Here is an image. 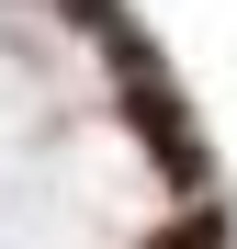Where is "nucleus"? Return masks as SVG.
Listing matches in <instances>:
<instances>
[{
  "mask_svg": "<svg viewBox=\"0 0 237 249\" xmlns=\"http://www.w3.org/2000/svg\"><path fill=\"white\" fill-rule=\"evenodd\" d=\"M125 113H136V136H147V159H158V170H170L181 193H204V124H192V102H181L147 57L125 68Z\"/></svg>",
  "mask_w": 237,
  "mask_h": 249,
  "instance_id": "obj_1",
  "label": "nucleus"
},
{
  "mask_svg": "<svg viewBox=\"0 0 237 249\" xmlns=\"http://www.w3.org/2000/svg\"><path fill=\"white\" fill-rule=\"evenodd\" d=\"M147 249H237V238H226V227H215V215H204V204H192V215H170V227H158V238H147Z\"/></svg>",
  "mask_w": 237,
  "mask_h": 249,
  "instance_id": "obj_2",
  "label": "nucleus"
}]
</instances>
